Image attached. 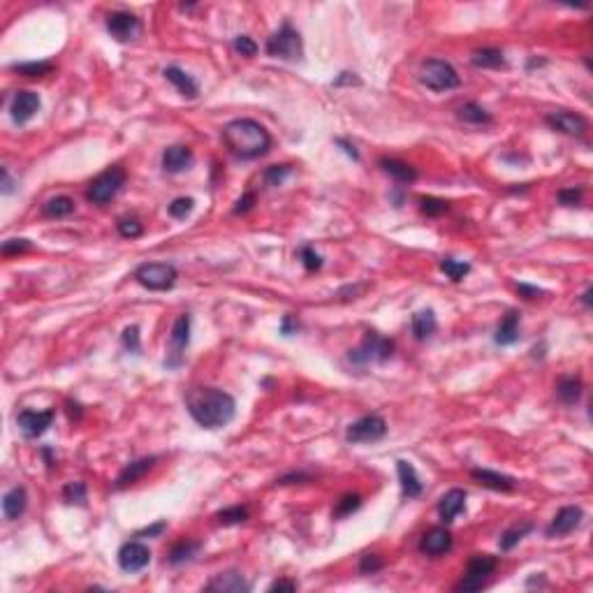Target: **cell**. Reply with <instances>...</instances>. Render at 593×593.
<instances>
[{
    "label": "cell",
    "mask_w": 593,
    "mask_h": 593,
    "mask_svg": "<svg viewBox=\"0 0 593 593\" xmlns=\"http://www.w3.org/2000/svg\"><path fill=\"white\" fill-rule=\"evenodd\" d=\"M185 408L202 429L227 426L237 415V401L223 390L195 387L185 394Z\"/></svg>",
    "instance_id": "6da1fadb"
},
{
    "label": "cell",
    "mask_w": 593,
    "mask_h": 593,
    "mask_svg": "<svg viewBox=\"0 0 593 593\" xmlns=\"http://www.w3.org/2000/svg\"><path fill=\"white\" fill-rule=\"evenodd\" d=\"M223 142L232 156L241 160H255L269 153L272 149V135L262 123L253 119H234L223 128Z\"/></svg>",
    "instance_id": "7a4b0ae2"
},
{
    "label": "cell",
    "mask_w": 593,
    "mask_h": 593,
    "mask_svg": "<svg viewBox=\"0 0 593 593\" xmlns=\"http://www.w3.org/2000/svg\"><path fill=\"white\" fill-rule=\"evenodd\" d=\"M123 185H126V172H123V167H119V165H114V167L105 169L102 174L93 178L86 190V199L91 204L105 206L107 202H112V199L119 195Z\"/></svg>",
    "instance_id": "3957f363"
},
{
    "label": "cell",
    "mask_w": 593,
    "mask_h": 593,
    "mask_svg": "<svg viewBox=\"0 0 593 593\" xmlns=\"http://www.w3.org/2000/svg\"><path fill=\"white\" fill-rule=\"evenodd\" d=\"M267 53L272 58L283 60H301L304 56V42H301L299 31H294L287 22L267 40Z\"/></svg>",
    "instance_id": "277c9868"
},
{
    "label": "cell",
    "mask_w": 593,
    "mask_h": 593,
    "mask_svg": "<svg viewBox=\"0 0 593 593\" xmlns=\"http://www.w3.org/2000/svg\"><path fill=\"white\" fill-rule=\"evenodd\" d=\"M176 278H178L176 267L167 265V262H147V265H140L135 269V281L142 287L153 290V292H162V290L174 287Z\"/></svg>",
    "instance_id": "5b68a950"
},
{
    "label": "cell",
    "mask_w": 593,
    "mask_h": 593,
    "mask_svg": "<svg viewBox=\"0 0 593 593\" xmlns=\"http://www.w3.org/2000/svg\"><path fill=\"white\" fill-rule=\"evenodd\" d=\"M419 81L431 88V91H452L461 84V77L454 67L447 63V60H438V58H431V60H424L422 63V70H419Z\"/></svg>",
    "instance_id": "8992f818"
},
{
    "label": "cell",
    "mask_w": 593,
    "mask_h": 593,
    "mask_svg": "<svg viewBox=\"0 0 593 593\" xmlns=\"http://www.w3.org/2000/svg\"><path fill=\"white\" fill-rule=\"evenodd\" d=\"M392 353H394V343L390 339H383L378 332H367L360 343V348L350 350L348 360L353 364L364 367V364H371V362H387Z\"/></svg>",
    "instance_id": "52a82bcc"
},
{
    "label": "cell",
    "mask_w": 593,
    "mask_h": 593,
    "mask_svg": "<svg viewBox=\"0 0 593 593\" xmlns=\"http://www.w3.org/2000/svg\"><path fill=\"white\" fill-rule=\"evenodd\" d=\"M496 565L499 561L492 556V554H473L471 561H468V568H466V575L464 579L454 586V591H480L487 586V579L489 575H494Z\"/></svg>",
    "instance_id": "ba28073f"
},
{
    "label": "cell",
    "mask_w": 593,
    "mask_h": 593,
    "mask_svg": "<svg viewBox=\"0 0 593 593\" xmlns=\"http://www.w3.org/2000/svg\"><path fill=\"white\" fill-rule=\"evenodd\" d=\"M385 433H387V422L381 415L371 412V415H364L348 426L346 438L348 443H376V440L385 438Z\"/></svg>",
    "instance_id": "9c48e42d"
},
{
    "label": "cell",
    "mask_w": 593,
    "mask_h": 593,
    "mask_svg": "<svg viewBox=\"0 0 593 593\" xmlns=\"http://www.w3.org/2000/svg\"><path fill=\"white\" fill-rule=\"evenodd\" d=\"M190 343V315L183 313L178 315L174 327H172V334H169V355L165 360V367L169 369H176L183 364V353Z\"/></svg>",
    "instance_id": "30bf717a"
},
{
    "label": "cell",
    "mask_w": 593,
    "mask_h": 593,
    "mask_svg": "<svg viewBox=\"0 0 593 593\" xmlns=\"http://www.w3.org/2000/svg\"><path fill=\"white\" fill-rule=\"evenodd\" d=\"M107 33L116 42H130V40L140 37L142 22L130 12H112L107 17Z\"/></svg>",
    "instance_id": "8fae6325"
},
{
    "label": "cell",
    "mask_w": 593,
    "mask_h": 593,
    "mask_svg": "<svg viewBox=\"0 0 593 593\" xmlns=\"http://www.w3.org/2000/svg\"><path fill=\"white\" fill-rule=\"evenodd\" d=\"M544 121H547V126L551 130H558V133L570 135V137H582L586 130H589V121H586L582 114L568 112V109L551 112V114L544 116Z\"/></svg>",
    "instance_id": "7c38bea8"
},
{
    "label": "cell",
    "mask_w": 593,
    "mask_h": 593,
    "mask_svg": "<svg viewBox=\"0 0 593 593\" xmlns=\"http://www.w3.org/2000/svg\"><path fill=\"white\" fill-rule=\"evenodd\" d=\"M53 415H56V412L51 408L49 410H22L17 415V424L26 438H37L51 426Z\"/></svg>",
    "instance_id": "4fadbf2b"
},
{
    "label": "cell",
    "mask_w": 593,
    "mask_h": 593,
    "mask_svg": "<svg viewBox=\"0 0 593 593\" xmlns=\"http://www.w3.org/2000/svg\"><path fill=\"white\" fill-rule=\"evenodd\" d=\"M151 563V549L147 544L137 542V540H130L126 544H121L119 549V565L121 570L126 572H140L144 570L147 565Z\"/></svg>",
    "instance_id": "5bb4252c"
},
{
    "label": "cell",
    "mask_w": 593,
    "mask_h": 593,
    "mask_svg": "<svg viewBox=\"0 0 593 593\" xmlns=\"http://www.w3.org/2000/svg\"><path fill=\"white\" fill-rule=\"evenodd\" d=\"M584 519V510L579 506H565L556 512V517L551 519V524L547 526V533L549 537H561V535H568L572 533L575 528H579V524Z\"/></svg>",
    "instance_id": "9a60e30c"
},
{
    "label": "cell",
    "mask_w": 593,
    "mask_h": 593,
    "mask_svg": "<svg viewBox=\"0 0 593 593\" xmlns=\"http://www.w3.org/2000/svg\"><path fill=\"white\" fill-rule=\"evenodd\" d=\"M40 95L33 93V91H19L15 98H12V105H10V114L12 119H15V123H19V126H24V123H28L33 116H35L40 112Z\"/></svg>",
    "instance_id": "2e32d148"
},
{
    "label": "cell",
    "mask_w": 593,
    "mask_h": 593,
    "mask_svg": "<svg viewBox=\"0 0 593 593\" xmlns=\"http://www.w3.org/2000/svg\"><path fill=\"white\" fill-rule=\"evenodd\" d=\"M450 549H452V533L443 526L426 531V533L422 535V540H419V551L426 556H431V558L443 556Z\"/></svg>",
    "instance_id": "e0dca14e"
},
{
    "label": "cell",
    "mask_w": 593,
    "mask_h": 593,
    "mask_svg": "<svg viewBox=\"0 0 593 593\" xmlns=\"http://www.w3.org/2000/svg\"><path fill=\"white\" fill-rule=\"evenodd\" d=\"M471 478L478 482V485L494 489V492H512L517 487V480L510 478V475H503L499 471H489V468H473Z\"/></svg>",
    "instance_id": "ac0fdd59"
},
{
    "label": "cell",
    "mask_w": 593,
    "mask_h": 593,
    "mask_svg": "<svg viewBox=\"0 0 593 593\" xmlns=\"http://www.w3.org/2000/svg\"><path fill=\"white\" fill-rule=\"evenodd\" d=\"M466 510V492L464 489H450L438 503V517L443 524H452Z\"/></svg>",
    "instance_id": "d6986e66"
},
{
    "label": "cell",
    "mask_w": 593,
    "mask_h": 593,
    "mask_svg": "<svg viewBox=\"0 0 593 593\" xmlns=\"http://www.w3.org/2000/svg\"><path fill=\"white\" fill-rule=\"evenodd\" d=\"M158 457H142L137 461H130V464L123 468V471L119 473V478H116V489H126L130 485H135L137 480H142L144 475H147L151 468L156 466Z\"/></svg>",
    "instance_id": "ffe728a7"
},
{
    "label": "cell",
    "mask_w": 593,
    "mask_h": 593,
    "mask_svg": "<svg viewBox=\"0 0 593 593\" xmlns=\"http://www.w3.org/2000/svg\"><path fill=\"white\" fill-rule=\"evenodd\" d=\"M396 471H399V480H401V494L403 499H417L419 494H422V480H419V475L415 471V466L408 464V461L399 459L396 461Z\"/></svg>",
    "instance_id": "44dd1931"
},
{
    "label": "cell",
    "mask_w": 593,
    "mask_h": 593,
    "mask_svg": "<svg viewBox=\"0 0 593 593\" xmlns=\"http://www.w3.org/2000/svg\"><path fill=\"white\" fill-rule=\"evenodd\" d=\"M192 165V151L188 147H169L162 153V169L169 174L185 172Z\"/></svg>",
    "instance_id": "7402d4cb"
},
{
    "label": "cell",
    "mask_w": 593,
    "mask_h": 593,
    "mask_svg": "<svg viewBox=\"0 0 593 593\" xmlns=\"http://www.w3.org/2000/svg\"><path fill=\"white\" fill-rule=\"evenodd\" d=\"M165 79L167 81H172V84H174L176 88H178V93L183 95V98H188V100H195L197 95H199V86H197V81L190 77L188 72H183L181 67H176V65H169V67H165Z\"/></svg>",
    "instance_id": "603a6c76"
},
{
    "label": "cell",
    "mask_w": 593,
    "mask_h": 593,
    "mask_svg": "<svg viewBox=\"0 0 593 593\" xmlns=\"http://www.w3.org/2000/svg\"><path fill=\"white\" fill-rule=\"evenodd\" d=\"M494 341L499 346H512V343L519 341V313L517 311H508L503 315V320L496 327Z\"/></svg>",
    "instance_id": "cb8c5ba5"
},
{
    "label": "cell",
    "mask_w": 593,
    "mask_h": 593,
    "mask_svg": "<svg viewBox=\"0 0 593 593\" xmlns=\"http://www.w3.org/2000/svg\"><path fill=\"white\" fill-rule=\"evenodd\" d=\"M206 589L209 591H223V593H241V591H248L251 589V584L246 582L244 577L239 575V572H220V575H216L211 579L209 584H206Z\"/></svg>",
    "instance_id": "d4e9b609"
},
{
    "label": "cell",
    "mask_w": 593,
    "mask_h": 593,
    "mask_svg": "<svg viewBox=\"0 0 593 593\" xmlns=\"http://www.w3.org/2000/svg\"><path fill=\"white\" fill-rule=\"evenodd\" d=\"M26 508H28V494H26L24 487L10 489V492L3 496V515H5V519H12V521L19 519V517L26 512Z\"/></svg>",
    "instance_id": "484cf974"
},
{
    "label": "cell",
    "mask_w": 593,
    "mask_h": 593,
    "mask_svg": "<svg viewBox=\"0 0 593 593\" xmlns=\"http://www.w3.org/2000/svg\"><path fill=\"white\" fill-rule=\"evenodd\" d=\"M410 329H412V336L417 341H426L436 334L438 329V320H436V313L431 308H424V311H417L412 315V322H410Z\"/></svg>",
    "instance_id": "4316f807"
},
{
    "label": "cell",
    "mask_w": 593,
    "mask_h": 593,
    "mask_svg": "<svg viewBox=\"0 0 593 593\" xmlns=\"http://www.w3.org/2000/svg\"><path fill=\"white\" fill-rule=\"evenodd\" d=\"M381 167H383V172H387L396 183L417 181V169L408 162L396 160V158H381Z\"/></svg>",
    "instance_id": "83f0119b"
},
{
    "label": "cell",
    "mask_w": 593,
    "mask_h": 593,
    "mask_svg": "<svg viewBox=\"0 0 593 593\" xmlns=\"http://www.w3.org/2000/svg\"><path fill=\"white\" fill-rule=\"evenodd\" d=\"M556 396L558 401H563L565 406H572L582 399V381L577 376H563L561 381L556 383Z\"/></svg>",
    "instance_id": "f1b7e54d"
},
{
    "label": "cell",
    "mask_w": 593,
    "mask_h": 593,
    "mask_svg": "<svg viewBox=\"0 0 593 593\" xmlns=\"http://www.w3.org/2000/svg\"><path fill=\"white\" fill-rule=\"evenodd\" d=\"M471 60H473L475 67H487V70H499V67H506V56H503L501 49H494V47L478 49L473 53Z\"/></svg>",
    "instance_id": "f546056e"
},
{
    "label": "cell",
    "mask_w": 593,
    "mask_h": 593,
    "mask_svg": "<svg viewBox=\"0 0 593 593\" xmlns=\"http://www.w3.org/2000/svg\"><path fill=\"white\" fill-rule=\"evenodd\" d=\"M457 116L464 123H471V126H487V123H492V114L482 105H478V102H468V105L459 107Z\"/></svg>",
    "instance_id": "4dcf8cb0"
},
{
    "label": "cell",
    "mask_w": 593,
    "mask_h": 593,
    "mask_svg": "<svg viewBox=\"0 0 593 593\" xmlns=\"http://www.w3.org/2000/svg\"><path fill=\"white\" fill-rule=\"evenodd\" d=\"M202 549V544L195 542V540H181L178 544H174L169 551V563L172 565H181V563H188L192 558L197 556V551Z\"/></svg>",
    "instance_id": "1f68e13d"
},
{
    "label": "cell",
    "mask_w": 593,
    "mask_h": 593,
    "mask_svg": "<svg viewBox=\"0 0 593 593\" xmlns=\"http://www.w3.org/2000/svg\"><path fill=\"white\" fill-rule=\"evenodd\" d=\"M72 211H74V199L67 195L51 197L49 202H44L42 206V213L47 218H63V216H70Z\"/></svg>",
    "instance_id": "d6a6232c"
},
{
    "label": "cell",
    "mask_w": 593,
    "mask_h": 593,
    "mask_svg": "<svg viewBox=\"0 0 593 593\" xmlns=\"http://www.w3.org/2000/svg\"><path fill=\"white\" fill-rule=\"evenodd\" d=\"M440 272H443L447 278L450 281H454V283H459V281H464L468 274H471V265H468V262H459V260H454V258H443L440 260Z\"/></svg>",
    "instance_id": "836d02e7"
},
{
    "label": "cell",
    "mask_w": 593,
    "mask_h": 593,
    "mask_svg": "<svg viewBox=\"0 0 593 593\" xmlns=\"http://www.w3.org/2000/svg\"><path fill=\"white\" fill-rule=\"evenodd\" d=\"M531 531H533V524L531 521H524V524H515L512 528H508L506 533L501 535V540H499V547L503 549V551H510L515 547L517 542L521 540L524 535L526 533H531Z\"/></svg>",
    "instance_id": "e575fe53"
},
{
    "label": "cell",
    "mask_w": 593,
    "mask_h": 593,
    "mask_svg": "<svg viewBox=\"0 0 593 593\" xmlns=\"http://www.w3.org/2000/svg\"><path fill=\"white\" fill-rule=\"evenodd\" d=\"M12 70L19 72V74H24V77H47V74L53 70V65L47 63V60H40V63H37V60H33V63L12 65Z\"/></svg>",
    "instance_id": "d590c367"
},
{
    "label": "cell",
    "mask_w": 593,
    "mask_h": 593,
    "mask_svg": "<svg viewBox=\"0 0 593 593\" xmlns=\"http://www.w3.org/2000/svg\"><path fill=\"white\" fill-rule=\"evenodd\" d=\"M248 519V510L241 508V506H234V508H225L216 512V521L223 524V526H234V524H244Z\"/></svg>",
    "instance_id": "8d00e7d4"
},
{
    "label": "cell",
    "mask_w": 593,
    "mask_h": 593,
    "mask_svg": "<svg viewBox=\"0 0 593 593\" xmlns=\"http://www.w3.org/2000/svg\"><path fill=\"white\" fill-rule=\"evenodd\" d=\"M63 499L70 506H86V485L84 482H67L63 487Z\"/></svg>",
    "instance_id": "74e56055"
},
{
    "label": "cell",
    "mask_w": 593,
    "mask_h": 593,
    "mask_svg": "<svg viewBox=\"0 0 593 593\" xmlns=\"http://www.w3.org/2000/svg\"><path fill=\"white\" fill-rule=\"evenodd\" d=\"M299 260H301V265H304L306 272H320L322 269V255L315 253V248H311V246L299 248Z\"/></svg>",
    "instance_id": "f35d334b"
},
{
    "label": "cell",
    "mask_w": 593,
    "mask_h": 593,
    "mask_svg": "<svg viewBox=\"0 0 593 593\" xmlns=\"http://www.w3.org/2000/svg\"><path fill=\"white\" fill-rule=\"evenodd\" d=\"M287 174H292V165H274V167H269L265 172V183L276 188V185H281L285 181Z\"/></svg>",
    "instance_id": "ab89813d"
},
{
    "label": "cell",
    "mask_w": 593,
    "mask_h": 593,
    "mask_svg": "<svg viewBox=\"0 0 593 593\" xmlns=\"http://www.w3.org/2000/svg\"><path fill=\"white\" fill-rule=\"evenodd\" d=\"M192 209H195V199H192V197H178V199H174V202L167 206L169 216L178 218V220L185 218V216H190Z\"/></svg>",
    "instance_id": "60d3db41"
},
{
    "label": "cell",
    "mask_w": 593,
    "mask_h": 593,
    "mask_svg": "<svg viewBox=\"0 0 593 593\" xmlns=\"http://www.w3.org/2000/svg\"><path fill=\"white\" fill-rule=\"evenodd\" d=\"M360 506H362V496H357V494H346L339 503H336V508H334V517H348L350 512H355V510L360 508Z\"/></svg>",
    "instance_id": "b9f144b4"
},
{
    "label": "cell",
    "mask_w": 593,
    "mask_h": 593,
    "mask_svg": "<svg viewBox=\"0 0 593 593\" xmlns=\"http://www.w3.org/2000/svg\"><path fill=\"white\" fill-rule=\"evenodd\" d=\"M116 225H119V234L126 239H137L144 234V225L137 218H121Z\"/></svg>",
    "instance_id": "7bdbcfd3"
},
{
    "label": "cell",
    "mask_w": 593,
    "mask_h": 593,
    "mask_svg": "<svg viewBox=\"0 0 593 593\" xmlns=\"http://www.w3.org/2000/svg\"><path fill=\"white\" fill-rule=\"evenodd\" d=\"M419 211H422L424 216H440V213L447 211V202L438 197H422L419 199Z\"/></svg>",
    "instance_id": "ee69618b"
},
{
    "label": "cell",
    "mask_w": 593,
    "mask_h": 593,
    "mask_svg": "<svg viewBox=\"0 0 593 593\" xmlns=\"http://www.w3.org/2000/svg\"><path fill=\"white\" fill-rule=\"evenodd\" d=\"M121 341H123V348H126L128 353H133V355H140L142 346H140V327H137V325H133V327H126V329H123V336H121Z\"/></svg>",
    "instance_id": "f6af8a7d"
},
{
    "label": "cell",
    "mask_w": 593,
    "mask_h": 593,
    "mask_svg": "<svg viewBox=\"0 0 593 593\" xmlns=\"http://www.w3.org/2000/svg\"><path fill=\"white\" fill-rule=\"evenodd\" d=\"M383 556L381 554H364L362 561H360V572L362 575H374V572L383 570Z\"/></svg>",
    "instance_id": "bcb514c9"
},
{
    "label": "cell",
    "mask_w": 593,
    "mask_h": 593,
    "mask_svg": "<svg viewBox=\"0 0 593 593\" xmlns=\"http://www.w3.org/2000/svg\"><path fill=\"white\" fill-rule=\"evenodd\" d=\"M232 47H234V51L241 53V56H246V58H251V56H255V53H258V44H255L253 40L248 37V35H239V37H234Z\"/></svg>",
    "instance_id": "7dc6e473"
},
{
    "label": "cell",
    "mask_w": 593,
    "mask_h": 593,
    "mask_svg": "<svg viewBox=\"0 0 593 593\" xmlns=\"http://www.w3.org/2000/svg\"><path fill=\"white\" fill-rule=\"evenodd\" d=\"M26 251H31L28 239H8L0 246V253L3 255H15V253H26Z\"/></svg>",
    "instance_id": "c3c4849f"
},
{
    "label": "cell",
    "mask_w": 593,
    "mask_h": 593,
    "mask_svg": "<svg viewBox=\"0 0 593 593\" xmlns=\"http://www.w3.org/2000/svg\"><path fill=\"white\" fill-rule=\"evenodd\" d=\"M517 294L524 296V299H537V296H544L542 287H535V285H528V283H517Z\"/></svg>",
    "instance_id": "681fc988"
},
{
    "label": "cell",
    "mask_w": 593,
    "mask_h": 593,
    "mask_svg": "<svg viewBox=\"0 0 593 593\" xmlns=\"http://www.w3.org/2000/svg\"><path fill=\"white\" fill-rule=\"evenodd\" d=\"M582 197V188H565L558 192V202L565 204V206H575Z\"/></svg>",
    "instance_id": "f907efd6"
},
{
    "label": "cell",
    "mask_w": 593,
    "mask_h": 593,
    "mask_svg": "<svg viewBox=\"0 0 593 593\" xmlns=\"http://www.w3.org/2000/svg\"><path fill=\"white\" fill-rule=\"evenodd\" d=\"M165 528H167V521H156L153 526H147V528L137 531L135 537H158V535H162Z\"/></svg>",
    "instance_id": "816d5d0a"
},
{
    "label": "cell",
    "mask_w": 593,
    "mask_h": 593,
    "mask_svg": "<svg viewBox=\"0 0 593 593\" xmlns=\"http://www.w3.org/2000/svg\"><path fill=\"white\" fill-rule=\"evenodd\" d=\"M255 199H258L255 192H246V195L237 202V206H234V213H248L255 206Z\"/></svg>",
    "instance_id": "f5cc1de1"
},
{
    "label": "cell",
    "mask_w": 593,
    "mask_h": 593,
    "mask_svg": "<svg viewBox=\"0 0 593 593\" xmlns=\"http://www.w3.org/2000/svg\"><path fill=\"white\" fill-rule=\"evenodd\" d=\"M296 329H299V320H296L292 313H287L281 322V332L285 336H292V334H296Z\"/></svg>",
    "instance_id": "db71d44e"
},
{
    "label": "cell",
    "mask_w": 593,
    "mask_h": 593,
    "mask_svg": "<svg viewBox=\"0 0 593 593\" xmlns=\"http://www.w3.org/2000/svg\"><path fill=\"white\" fill-rule=\"evenodd\" d=\"M336 147H341L343 151H346V153L353 158V160H360V151L355 149V144L353 142H348V140H343V137H336Z\"/></svg>",
    "instance_id": "11a10c76"
},
{
    "label": "cell",
    "mask_w": 593,
    "mask_h": 593,
    "mask_svg": "<svg viewBox=\"0 0 593 593\" xmlns=\"http://www.w3.org/2000/svg\"><path fill=\"white\" fill-rule=\"evenodd\" d=\"M269 591H296V582L292 579H276V582L269 586Z\"/></svg>",
    "instance_id": "9f6ffc18"
},
{
    "label": "cell",
    "mask_w": 593,
    "mask_h": 593,
    "mask_svg": "<svg viewBox=\"0 0 593 593\" xmlns=\"http://www.w3.org/2000/svg\"><path fill=\"white\" fill-rule=\"evenodd\" d=\"M343 84H362V81L357 79L353 72H341L339 77L334 79V86H343Z\"/></svg>",
    "instance_id": "6f0895ef"
},
{
    "label": "cell",
    "mask_w": 593,
    "mask_h": 593,
    "mask_svg": "<svg viewBox=\"0 0 593 593\" xmlns=\"http://www.w3.org/2000/svg\"><path fill=\"white\" fill-rule=\"evenodd\" d=\"M299 480H308L306 473H292V475H285V478L278 480V485H292V482H299Z\"/></svg>",
    "instance_id": "680465c9"
},
{
    "label": "cell",
    "mask_w": 593,
    "mask_h": 593,
    "mask_svg": "<svg viewBox=\"0 0 593 593\" xmlns=\"http://www.w3.org/2000/svg\"><path fill=\"white\" fill-rule=\"evenodd\" d=\"M12 190H15V185H12L10 172H8V169H3V192H5V195H10Z\"/></svg>",
    "instance_id": "91938a15"
},
{
    "label": "cell",
    "mask_w": 593,
    "mask_h": 593,
    "mask_svg": "<svg viewBox=\"0 0 593 593\" xmlns=\"http://www.w3.org/2000/svg\"><path fill=\"white\" fill-rule=\"evenodd\" d=\"M591 292H593V290L589 287V290H586V292L582 294V304H584V306H591Z\"/></svg>",
    "instance_id": "94428289"
}]
</instances>
